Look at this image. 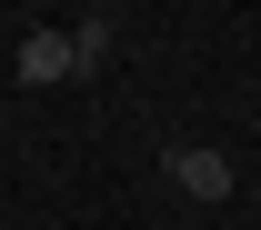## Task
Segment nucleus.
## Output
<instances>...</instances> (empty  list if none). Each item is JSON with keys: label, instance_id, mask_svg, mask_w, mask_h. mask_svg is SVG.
Returning <instances> with one entry per match:
<instances>
[{"label": "nucleus", "instance_id": "obj_1", "mask_svg": "<svg viewBox=\"0 0 261 230\" xmlns=\"http://www.w3.org/2000/svg\"><path fill=\"white\" fill-rule=\"evenodd\" d=\"M70 70H81V50H70V30H31V40H20V80H31V90H50V80H70Z\"/></svg>", "mask_w": 261, "mask_h": 230}, {"label": "nucleus", "instance_id": "obj_3", "mask_svg": "<svg viewBox=\"0 0 261 230\" xmlns=\"http://www.w3.org/2000/svg\"><path fill=\"white\" fill-rule=\"evenodd\" d=\"M70 50H81V70H91V60H111V20H81V30H70Z\"/></svg>", "mask_w": 261, "mask_h": 230}, {"label": "nucleus", "instance_id": "obj_2", "mask_svg": "<svg viewBox=\"0 0 261 230\" xmlns=\"http://www.w3.org/2000/svg\"><path fill=\"white\" fill-rule=\"evenodd\" d=\"M171 180H181L191 200H221V190H231V160L201 150V140H181V150H171Z\"/></svg>", "mask_w": 261, "mask_h": 230}]
</instances>
